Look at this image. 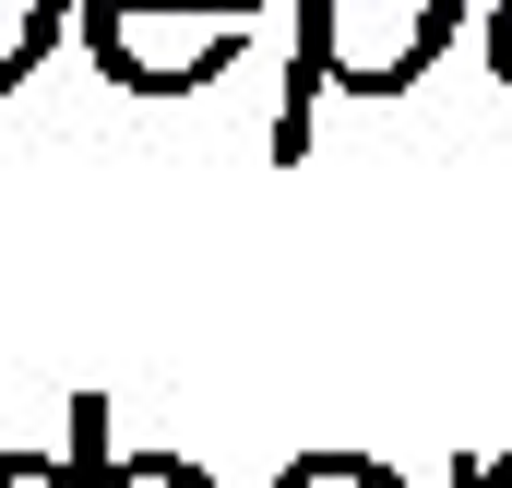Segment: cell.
I'll return each mask as SVG.
<instances>
[{
	"label": "cell",
	"instance_id": "obj_1",
	"mask_svg": "<svg viewBox=\"0 0 512 488\" xmlns=\"http://www.w3.org/2000/svg\"><path fill=\"white\" fill-rule=\"evenodd\" d=\"M453 36H465V0H298V24H286V48H310L322 84L358 108L429 84Z\"/></svg>",
	"mask_w": 512,
	"mask_h": 488
},
{
	"label": "cell",
	"instance_id": "obj_2",
	"mask_svg": "<svg viewBox=\"0 0 512 488\" xmlns=\"http://www.w3.org/2000/svg\"><path fill=\"white\" fill-rule=\"evenodd\" d=\"M72 24H84V60L120 96H203L251 48V24H215V12H72Z\"/></svg>",
	"mask_w": 512,
	"mask_h": 488
},
{
	"label": "cell",
	"instance_id": "obj_3",
	"mask_svg": "<svg viewBox=\"0 0 512 488\" xmlns=\"http://www.w3.org/2000/svg\"><path fill=\"white\" fill-rule=\"evenodd\" d=\"M84 0H0V96L12 84H36V60L60 48V24H72Z\"/></svg>",
	"mask_w": 512,
	"mask_h": 488
},
{
	"label": "cell",
	"instance_id": "obj_4",
	"mask_svg": "<svg viewBox=\"0 0 512 488\" xmlns=\"http://www.w3.org/2000/svg\"><path fill=\"white\" fill-rule=\"evenodd\" d=\"M274 488H405V477H393L382 453H286Z\"/></svg>",
	"mask_w": 512,
	"mask_h": 488
},
{
	"label": "cell",
	"instance_id": "obj_5",
	"mask_svg": "<svg viewBox=\"0 0 512 488\" xmlns=\"http://www.w3.org/2000/svg\"><path fill=\"white\" fill-rule=\"evenodd\" d=\"M108 488H215V477H203L191 453H120V465H108Z\"/></svg>",
	"mask_w": 512,
	"mask_h": 488
},
{
	"label": "cell",
	"instance_id": "obj_6",
	"mask_svg": "<svg viewBox=\"0 0 512 488\" xmlns=\"http://www.w3.org/2000/svg\"><path fill=\"white\" fill-rule=\"evenodd\" d=\"M0 488H84L72 453H0Z\"/></svg>",
	"mask_w": 512,
	"mask_h": 488
},
{
	"label": "cell",
	"instance_id": "obj_7",
	"mask_svg": "<svg viewBox=\"0 0 512 488\" xmlns=\"http://www.w3.org/2000/svg\"><path fill=\"white\" fill-rule=\"evenodd\" d=\"M84 12H215V24H251L262 0H84Z\"/></svg>",
	"mask_w": 512,
	"mask_h": 488
},
{
	"label": "cell",
	"instance_id": "obj_8",
	"mask_svg": "<svg viewBox=\"0 0 512 488\" xmlns=\"http://www.w3.org/2000/svg\"><path fill=\"white\" fill-rule=\"evenodd\" d=\"M477 48H489V72L512 84V0H489V24H477Z\"/></svg>",
	"mask_w": 512,
	"mask_h": 488
},
{
	"label": "cell",
	"instance_id": "obj_9",
	"mask_svg": "<svg viewBox=\"0 0 512 488\" xmlns=\"http://www.w3.org/2000/svg\"><path fill=\"white\" fill-rule=\"evenodd\" d=\"M453 488H512V453H453Z\"/></svg>",
	"mask_w": 512,
	"mask_h": 488
}]
</instances>
